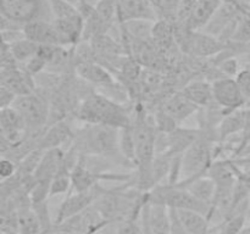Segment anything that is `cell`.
<instances>
[{"label":"cell","instance_id":"83f0119b","mask_svg":"<svg viewBox=\"0 0 250 234\" xmlns=\"http://www.w3.org/2000/svg\"><path fill=\"white\" fill-rule=\"evenodd\" d=\"M116 234H143L141 224V217H139V218L127 219V221L119 223Z\"/></svg>","mask_w":250,"mask_h":234},{"label":"cell","instance_id":"d6986e66","mask_svg":"<svg viewBox=\"0 0 250 234\" xmlns=\"http://www.w3.org/2000/svg\"><path fill=\"white\" fill-rule=\"evenodd\" d=\"M163 111L170 116L176 123L185 121L198 111V107L187 99L181 92L168 98L163 106Z\"/></svg>","mask_w":250,"mask_h":234},{"label":"cell","instance_id":"d4e9b609","mask_svg":"<svg viewBox=\"0 0 250 234\" xmlns=\"http://www.w3.org/2000/svg\"><path fill=\"white\" fill-rule=\"evenodd\" d=\"M154 10L156 20L177 21L182 0H149Z\"/></svg>","mask_w":250,"mask_h":234},{"label":"cell","instance_id":"ac0fdd59","mask_svg":"<svg viewBox=\"0 0 250 234\" xmlns=\"http://www.w3.org/2000/svg\"><path fill=\"white\" fill-rule=\"evenodd\" d=\"M176 184L186 188L199 201L211 206L215 193H216V184L208 175L200 176V177L193 178V179L186 180V182H178Z\"/></svg>","mask_w":250,"mask_h":234},{"label":"cell","instance_id":"4fadbf2b","mask_svg":"<svg viewBox=\"0 0 250 234\" xmlns=\"http://www.w3.org/2000/svg\"><path fill=\"white\" fill-rule=\"evenodd\" d=\"M100 187L97 185L93 189L83 193H70L61 202L58 212H56V218L54 224H59L76 214H81L82 211L87 210L88 207L94 204L98 194H99Z\"/></svg>","mask_w":250,"mask_h":234},{"label":"cell","instance_id":"7a4b0ae2","mask_svg":"<svg viewBox=\"0 0 250 234\" xmlns=\"http://www.w3.org/2000/svg\"><path fill=\"white\" fill-rule=\"evenodd\" d=\"M77 118L83 123L103 124L122 129L131 126L128 110L116 100L100 93H90L77 107Z\"/></svg>","mask_w":250,"mask_h":234},{"label":"cell","instance_id":"603a6c76","mask_svg":"<svg viewBox=\"0 0 250 234\" xmlns=\"http://www.w3.org/2000/svg\"><path fill=\"white\" fill-rule=\"evenodd\" d=\"M244 124H246V114H244V107L234 111L226 112L222 116L217 127V136L219 140H226L229 136H234L237 133H243Z\"/></svg>","mask_w":250,"mask_h":234},{"label":"cell","instance_id":"9a60e30c","mask_svg":"<svg viewBox=\"0 0 250 234\" xmlns=\"http://www.w3.org/2000/svg\"><path fill=\"white\" fill-rule=\"evenodd\" d=\"M72 138L73 129L71 128L67 122L61 119V121H56L49 128H46V131L38 139L37 148L44 151L61 149V146L65 145L66 143H70L71 145Z\"/></svg>","mask_w":250,"mask_h":234},{"label":"cell","instance_id":"484cf974","mask_svg":"<svg viewBox=\"0 0 250 234\" xmlns=\"http://www.w3.org/2000/svg\"><path fill=\"white\" fill-rule=\"evenodd\" d=\"M38 44L33 43V41L24 38V37L10 44L11 55L14 56L15 60L23 63H27L29 60H32L37 55V53H38Z\"/></svg>","mask_w":250,"mask_h":234},{"label":"cell","instance_id":"1f68e13d","mask_svg":"<svg viewBox=\"0 0 250 234\" xmlns=\"http://www.w3.org/2000/svg\"><path fill=\"white\" fill-rule=\"evenodd\" d=\"M171 214V234H189L185 228L182 227V224L178 221L177 216H176L175 210L170 209Z\"/></svg>","mask_w":250,"mask_h":234},{"label":"cell","instance_id":"4316f807","mask_svg":"<svg viewBox=\"0 0 250 234\" xmlns=\"http://www.w3.org/2000/svg\"><path fill=\"white\" fill-rule=\"evenodd\" d=\"M247 221V214H232L225 218L217 226V234H239L244 228Z\"/></svg>","mask_w":250,"mask_h":234},{"label":"cell","instance_id":"277c9868","mask_svg":"<svg viewBox=\"0 0 250 234\" xmlns=\"http://www.w3.org/2000/svg\"><path fill=\"white\" fill-rule=\"evenodd\" d=\"M150 204L163 205L173 210H193L207 214L211 221V206L195 199L186 188L178 184L156 185L146 193Z\"/></svg>","mask_w":250,"mask_h":234},{"label":"cell","instance_id":"e575fe53","mask_svg":"<svg viewBox=\"0 0 250 234\" xmlns=\"http://www.w3.org/2000/svg\"><path fill=\"white\" fill-rule=\"evenodd\" d=\"M99 1L100 0H82V2H85V4L90 5V6H95Z\"/></svg>","mask_w":250,"mask_h":234},{"label":"cell","instance_id":"f1b7e54d","mask_svg":"<svg viewBox=\"0 0 250 234\" xmlns=\"http://www.w3.org/2000/svg\"><path fill=\"white\" fill-rule=\"evenodd\" d=\"M236 80L238 87L241 88L242 93H243L244 98L247 99V101H250V68L244 66L241 71L238 72V75L236 76ZM247 102V104H248Z\"/></svg>","mask_w":250,"mask_h":234},{"label":"cell","instance_id":"4dcf8cb0","mask_svg":"<svg viewBox=\"0 0 250 234\" xmlns=\"http://www.w3.org/2000/svg\"><path fill=\"white\" fill-rule=\"evenodd\" d=\"M15 98H16V95H15L11 90L0 84V109H5V107L11 106Z\"/></svg>","mask_w":250,"mask_h":234},{"label":"cell","instance_id":"5bb4252c","mask_svg":"<svg viewBox=\"0 0 250 234\" xmlns=\"http://www.w3.org/2000/svg\"><path fill=\"white\" fill-rule=\"evenodd\" d=\"M222 4L221 0H197L186 17L185 26L193 32L203 31Z\"/></svg>","mask_w":250,"mask_h":234},{"label":"cell","instance_id":"8992f818","mask_svg":"<svg viewBox=\"0 0 250 234\" xmlns=\"http://www.w3.org/2000/svg\"><path fill=\"white\" fill-rule=\"evenodd\" d=\"M212 84L215 104L221 107L224 112H231L239 110L247 105L241 88L237 84L236 78L221 77L215 79Z\"/></svg>","mask_w":250,"mask_h":234},{"label":"cell","instance_id":"f546056e","mask_svg":"<svg viewBox=\"0 0 250 234\" xmlns=\"http://www.w3.org/2000/svg\"><path fill=\"white\" fill-rule=\"evenodd\" d=\"M17 172V167L11 158H0V180H7L14 177Z\"/></svg>","mask_w":250,"mask_h":234},{"label":"cell","instance_id":"30bf717a","mask_svg":"<svg viewBox=\"0 0 250 234\" xmlns=\"http://www.w3.org/2000/svg\"><path fill=\"white\" fill-rule=\"evenodd\" d=\"M183 50L188 54L200 58H207V56L216 55L217 53L224 49V44L220 39L210 36L208 33L202 32H193L186 27L183 32Z\"/></svg>","mask_w":250,"mask_h":234},{"label":"cell","instance_id":"8fae6325","mask_svg":"<svg viewBox=\"0 0 250 234\" xmlns=\"http://www.w3.org/2000/svg\"><path fill=\"white\" fill-rule=\"evenodd\" d=\"M24 38L29 39L38 45L63 46L67 45L54 22H46L38 19L28 22L22 27Z\"/></svg>","mask_w":250,"mask_h":234},{"label":"cell","instance_id":"60d3db41","mask_svg":"<svg viewBox=\"0 0 250 234\" xmlns=\"http://www.w3.org/2000/svg\"><path fill=\"white\" fill-rule=\"evenodd\" d=\"M248 104H250V101H249V102H248Z\"/></svg>","mask_w":250,"mask_h":234},{"label":"cell","instance_id":"7c38bea8","mask_svg":"<svg viewBox=\"0 0 250 234\" xmlns=\"http://www.w3.org/2000/svg\"><path fill=\"white\" fill-rule=\"evenodd\" d=\"M26 132L23 118L16 109L12 106L0 109V140L15 148L23 141Z\"/></svg>","mask_w":250,"mask_h":234},{"label":"cell","instance_id":"836d02e7","mask_svg":"<svg viewBox=\"0 0 250 234\" xmlns=\"http://www.w3.org/2000/svg\"><path fill=\"white\" fill-rule=\"evenodd\" d=\"M237 157H242V158H250V140L247 143V145L239 151V154L237 155Z\"/></svg>","mask_w":250,"mask_h":234},{"label":"cell","instance_id":"d590c367","mask_svg":"<svg viewBox=\"0 0 250 234\" xmlns=\"http://www.w3.org/2000/svg\"><path fill=\"white\" fill-rule=\"evenodd\" d=\"M239 234H250V224L249 226H244V228L239 232Z\"/></svg>","mask_w":250,"mask_h":234},{"label":"cell","instance_id":"5b68a950","mask_svg":"<svg viewBox=\"0 0 250 234\" xmlns=\"http://www.w3.org/2000/svg\"><path fill=\"white\" fill-rule=\"evenodd\" d=\"M11 106L16 109L17 112L21 115L27 131L39 132L48 123V102L39 95L33 94V93L19 95L15 98Z\"/></svg>","mask_w":250,"mask_h":234},{"label":"cell","instance_id":"f35d334b","mask_svg":"<svg viewBox=\"0 0 250 234\" xmlns=\"http://www.w3.org/2000/svg\"><path fill=\"white\" fill-rule=\"evenodd\" d=\"M246 67H249V68H250V61H249L248 63H247V65H246Z\"/></svg>","mask_w":250,"mask_h":234},{"label":"cell","instance_id":"2e32d148","mask_svg":"<svg viewBox=\"0 0 250 234\" xmlns=\"http://www.w3.org/2000/svg\"><path fill=\"white\" fill-rule=\"evenodd\" d=\"M117 20L121 23L131 20H151L156 16L149 0H117Z\"/></svg>","mask_w":250,"mask_h":234},{"label":"cell","instance_id":"7402d4cb","mask_svg":"<svg viewBox=\"0 0 250 234\" xmlns=\"http://www.w3.org/2000/svg\"><path fill=\"white\" fill-rule=\"evenodd\" d=\"M17 216V234H41L42 227L38 214L31 201L19 205Z\"/></svg>","mask_w":250,"mask_h":234},{"label":"cell","instance_id":"d6a6232c","mask_svg":"<svg viewBox=\"0 0 250 234\" xmlns=\"http://www.w3.org/2000/svg\"><path fill=\"white\" fill-rule=\"evenodd\" d=\"M197 0H182L181 2V9H180V14H178V19L177 20H185L186 21V17H187L188 12H189L190 7L194 5V2Z\"/></svg>","mask_w":250,"mask_h":234},{"label":"cell","instance_id":"cb8c5ba5","mask_svg":"<svg viewBox=\"0 0 250 234\" xmlns=\"http://www.w3.org/2000/svg\"><path fill=\"white\" fill-rule=\"evenodd\" d=\"M154 23L155 21H151V20H131L121 24L126 32V36L136 40L146 41L153 37Z\"/></svg>","mask_w":250,"mask_h":234},{"label":"cell","instance_id":"3957f363","mask_svg":"<svg viewBox=\"0 0 250 234\" xmlns=\"http://www.w3.org/2000/svg\"><path fill=\"white\" fill-rule=\"evenodd\" d=\"M212 156H214L212 138L209 134L200 131L199 136L181 156L180 176H182V179L180 182H186L207 175L210 166L212 165Z\"/></svg>","mask_w":250,"mask_h":234},{"label":"cell","instance_id":"9c48e42d","mask_svg":"<svg viewBox=\"0 0 250 234\" xmlns=\"http://www.w3.org/2000/svg\"><path fill=\"white\" fill-rule=\"evenodd\" d=\"M143 234H171L170 209L163 205L150 204L146 199L141 214Z\"/></svg>","mask_w":250,"mask_h":234},{"label":"cell","instance_id":"6da1fadb","mask_svg":"<svg viewBox=\"0 0 250 234\" xmlns=\"http://www.w3.org/2000/svg\"><path fill=\"white\" fill-rule=\"evenodd\" d=\"M70 148L82 156L126 160L120 151V129L110 126L84 123L73 131Z\"/></svg>","mask_w":250,"mask_h":234},{"label":"cell","instance_id":"ffe728a7","mask_svg":"<svg viewBox=\"0 0 250 234\" xmlns=\"http://www.w3.org/2000/svg\"><path fill=\"white\" fill-rule=\"evenodd\" d=\"M183 95L189 101H192L198 109L200 107H210L215 104L214 93H212V84L205 80H193L188 83L182 90Z\"/></svg>","mask_w":250,"mask_h":234},{"label":"cell","instance_id":"8d00e7d4","mask_svg":"<svg viewBox=\"0 0 250 234\" xmlns=\"http://www.w3.org/2000/svg\"><path fill=\"white\" fill-rule=\"evenodd\" d=\"M65 1H67V2H70V4H72V5H75L76 7L78 6V5H80V2L82 1V0H65Z\"/></svg>","mask_w":250,"mask_h":234},{"label":"cell","instance_id":"74e56055","mask_svg":"<svg viewBox=\"0 0 250 234\" xmlns=\"http://www.w3.org/2000/svg\"><path fill=\"white\" fill-rule=\"evenodd\" d=\"M55 234H76V233H70V232H65V231H56L55 229Z\"/></svg>","mask_w":250,"mask_h":234},{"label":"cell","instance_id":"44dd1931","mask_svg":"<svg viewBox=\"0 0 250 234\" xmlns=\"http://www.w3.org/2000/svg\"><path fill=\"white\" fill-rule=\"evenodd\" d=\"M175 212L180 223L189 234H209L211 221L207 214L193 210H175Z\"/></svg>","mask_w":250,"mask_h":234},{"label":"cell","instance_id":"ab89813d","mask_svg":"<svg viewBox=\"0 0 250 234\" xmlns=\"http://www.w3.org/2000/svg\"><path fill=\"white\" fill-rule=\"evenodd\" d=\"M0 234H9V233H5V232H1V231H0Z\"/></svg>","mask_w":250,"mask_h":234},{"label":"cell","instance_id":"ba28073f","mask_svg":"<svg viewBox=\"0 0 250 234\" xmlns=\"http://www.w3.org/2000/svg\"><path fill=\"white\" fill-rule=\"evenodd\" d=\"M41 11L42 0H0V16L14 24L38 20Z\"/></svg>","mask_w":250,"mask_h":234},{"label":"cell","instance_id":"52a82bcc","mask_svg":"<svg viewBox=\"0 0 250 234\" xmlns=\"http://www.w3.org/2000/svg\"><path fill=\"white\" fill-rule=\"evenodd\" d=\"M107 224H110L109 222L105 221L99 211L92 205L81 214L61 222V223L54 224V229L76 234H97Z\"/></svg>","mask_w":250,"mask_h":234},{"label":"cell","instance_id":"e0dca14e","mask_svg":"<svg viewBox=\"0 0 250 234\" xmlns=\"http://www.w3.org/2000/svg\"><path fill=\"white\" fill-rule=\"evenodd\" d=\"M78 76L83 78L87 82L93 83V84L102 85V87L111 88L116 84L114 77L109 70L104 67V66L95 63L93 61H83L76 66Z\"/></svg>","mask_w":250,"mask_h":234}]
</instances>
